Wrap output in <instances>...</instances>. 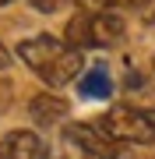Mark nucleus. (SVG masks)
I'll use <instances>...</instances> for the list:
<instances>
[{
    "instance_id": "1",
    "label": "nucleus",
    "mask_w": 155,
    "mask_h": 159,
    "mask_svg": "<svg viewBox=\"0 0 155 159\" xmlns=\"http://www.w3.org/2000/svg\"><path fill=\"white\" fill-rule=\"evenodd\" d=\"M18 57L53 89L71 85L81 74V64H85L81 53L71 50V46L63 39H57V35H32V39L18 43Z\"/></svg>"
},
{
    "instance_id": "2",
    "label": "nucleus",
    "mask_w": 155,
    "mask_h": 159,
    "mask_svg": "<svg viewBox=\"0 0 155 159\" xmlns=\"http://www.w3.org/2000/svg\"><path fill=\"white\" fill-rule=\"evenodd\" d=\"M95 127L116 145H155V120L148 113H141V110H131V106L106 110L95 120Z\"/></svg>"
},
{
    "instance_id": "3",
    "label": "nucleus",
    "mask_w": 155,
    "mask_h": 159,
    "mask_svg": "<svg viewBox=\"0 0 155 159\" xmlns=\"http://www.w3.org/2000/svg\"><path fill=\"white\" fill-rule=\"evenodd\" d=\"M63 138H67L71 145H78L81 152L95 156V159H123V145L109 142L102 131H99V127H92V124H67Z\"/></svg>"
},
{
    "instance_id": "4",
    "label": "nucleus",
    "mask_w": 155,
    "mask_h": 159,
    "mask_svg": "<svg viewBox=\"0 0 155 159\" xmlns=\"http://www.w3.org/2000/svg\"><path fill=\"white\" fill-rule=\"evenodd\" d=\"M88 35H92V50H109V46H120L127 35V25L120 14L113 11H88Z\"/></svg>"
},
{
    "instance_id": "5",
    "label": "nucleus",
    "mask_w": 155,
    "mask_h": 159,
    "mask_svg": "<svg viewBox=\"0 0 155 159\" xmlns=\"http://www.w3.org/2000/svg\"><path fill=\"white\" fill-rule=\"evenodd\" d=\"M46 142L35 131H11L0 138V159H42Z\"/></svg>"
},
{
    "instance_id": "6",
    "label": "nucleus",
    "mask_w": 155,
    "mask_h": 159,
    "mask_svg": "<svg viewBox=\"0 0 155 159\" xmlns=\"http://www.w3.org/2000/svg\"><path fill=\"white\" fill-rule=\"evenodd\" d=\"M123 96H127V106L131 110H141V113H155V78L152 74H138L131 71L123 81Z\"/></svg>"
},
{
    "instance_id": "7",
    "label": "nucleus",
    "mask_w": 155,
    "mask_h": 159,
    "mask_svg": "<svg viewBox=\"0 0 155 159\" xmlns=\"http://www.w3.org/2000/svg\"><path fill=\"white\" fill-rule=\"evenodd\" d=\"M67 110H71V106H67L60 96H53V92H39V96L28 99V117H32L39 127H53V124H60V120L67 117Z\"/></svg>"
},
{
    "instance_id": "8",
    "label": "nucleus",
    "mask_w": 155,
    "mask_h": 159,
    "mask_svg": "<svg viewBox=\"0 0 155 159\" xmlns=\"http://www.w3.org/2000/svg\"><path fill=\"white\" fill-rule=\"evenodd\" d=\"M78 89H81L85 99H109L113 96V78H109L106 67H92V71H85V78L78 81Z\"/></svg>"
},
{
    "instance_id": "9",
    "label": "nucleus",
    "mask_w": 155,
    "mask_h": 159,
    "mask_svg": "<svg viewBox=\"0 0 155 159\" xmlns=\"http://www.w3.org/2000/svg\"><path fill=\"white\" fill-rule=\"evenodd\" d=\"M78 4H81V11H113V14H120V11H141L152 0H78Z\"/></svg>"
},
{
    "instance_id": "10",
    "label": "nucleus",
    "mask_w": 155,
    "mask_h": 159,
    "mask_svg": "<svg viewBox=\"0 0 155 159\" xmlns=\"http://www.w3.org/2000/svg\"><path fill=\"white\" fill-rule=\"evenodd\" d=\"M28 4L35 11H42V14H57V11H63V7L71 4V0H28Z\"/></svg>"
},
{
    "instance_id": "11",
    "label": "nucleus",
    "mask_w": 155,
    "mask_h": 159,
    "mask_svg": "<svg viewBox=\"0 0 155 159\" xmlns=\"http://www.w3.org/2000/svg\"><path fill=\"white\" fill-rule=\"evenodd\" d=\"M11 102H14V85H11L7 78H0V113L11 110Z\"/></svg>"
},
{
    "instance_id": "12",
    "label": "nucleus",
    "mask_w": 155,
    "mask_h": 159,
    "mask_svg": "<svg viewBox=\"0 0 155 159\" xmlns=\"http://www.w3.org/2000/svg\"><path fill=\"white\" fill-rule=\"evenodd\" d=\"M7 67H11V50L0 43V71H7Z\"/></svg>"
},
{
    "instance_id": "13",
    "label": "nucleus",
    "mask_w": 155,
    "mask_h": 159,
    "mask_svg": "<svg viewBox=\"0 0 155 159\" xmlns=\"http://www.w3.org/2000/svg\"><path fill=\"white\" fill-rule=\"evenodd\" d=\"M148 25H155V0L148 4Z\"/></svg>"
},
{
    "instance_id": "14",
    "label": "nucleus",
    "mask_w": 155,
    "mask_h": 159,
    "mask_svg": "<svg viewBox=\"0 0 155 159\" xmlns=\"http://www.w3.org/2000/svg\"><path fill=\"white\" fill-rule=\"evenodd\" d=\"M0 4H14V0H0Z\"/></svg>"
}]
</instances>
